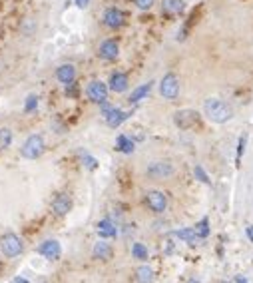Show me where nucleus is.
I'll return each mask as SVG.
<instances>
[{
  "instance_id": "f257e3e1",
  "label": "nucleus",
  "mask_w": 253,
  "mask_h": 283,
  "mask_svg": "<svg viewBox=\"0 0 253 283\" xmlns=\"http://www.w3.org/2000/svg\"><path fill=\"white\" fill-rule=\"evenodd\" d=\"M203 114L214 124H225L234 118V108L221 98H207L203 102Z\"/></svg>"
},
{
  "instance_id": "f03ea898",
  "label": "nucleus",
  "mask_w": 253,
  "mask_h": 283,
  "mask_svg": "<svg viewBox=\"0 0 253 283\" xmlns=\"http://www.w3.org/2000/svg\"><path fill=\"white\" fill-rule=\"evenodd\" d=\"M174 124L183 130V132H192V130H198L201 128V114L198 110H192V108H183L174 114Z\"/></svg>"
},
{
  "instance_id": "7ed1b4c3",
  "label": "nucleus",
  "mask_w": 253,
  "mask_h": 283,
  "mask_svg": "<svg viewBox=\"0 0 253 283\" xmlns=\"http://www.w3.org/2000/svg\"><path fill=\"white\" fill-rule=\"evenodd\" d=\"M46 151V142H44V136L42 134H32L26 138V142L22 144L20 148V156L24 160H38L42 158Z\"/></svg>"
},
{
  "instance_id": "20e7f679",
  "label": "nucleus",
  "mask_w": 253,
  "mask_h": 283,
  "mask_svg": "<svg viewBox=\"0 0 253 283\" xmlns=\"http://www.w3.org/2000/svg\"><path fill=\"white\" fill-rule=\"evenodd\" d=\"M0 251L4 253V257H10V259L18 257L20 253L24 251V242H22V237L16 235L14 231L2 233V235H0Z\"/></svg>"
},
{
  "instance_id": "39448f33",
  "label": "nucleus",
  "mask_w": 253,
  "mask_h": 283,
  "mask_svg": "<svg viewBox=\"0 0 253 283\" xmlns=\"http://www.w3.org/2000/svg\"><path fill=\"white\" fill-rule=\"evenodd\" d=\"M102 26L112 32H118L126 26V12L120 6H108L102 12Z\"/></svg>"
},
{
  "instance_id": "423d86ee",
  "label": "nucleus",
  "mask_w": 253,
  "mask_h": 283,
  "mask_svg": "<svg viewBox=\"0 0 253 283\" xmlns=\"http://www.w3.org/2000/svg\"><path fill=\"white\" fill-rule=\"evenodd\" d=\"M86 98L90 100L92 104H98V106L106 104V102L110 100L108 82L98 80V78L90 80V82H88V86H86Z\"/></svg>"
},
{
  "instance_id": "0eeeda50",
  "label": "nucleus",
  "mask_w": 253,
  "mask_h": 283,
  "mask_svg": "<svg viewBox=\"0 0 253 283\" xmlns=\"http://www.w3.org/2000/svg\"><path fill=\"white\" fill-rule=\"evenodd\" d=\"M144 173L147 180H167L176 173V168L170 160H156V162L147 164Z\"/></svg>"
},
{
  "instance_id": "6e6552de",
  "label": "nucleus",
  "mask_w": 253,
  "mask_h": 283,
  "mask_svg": "<svg viewBox=\"0 0 253 283\" xmlns=\"http://www.w3.org/2000/svg\"><path fill=\"white\" fill-rule=\"evenodd\" d=\"M74 206V200L70 195V191H58L52 202H50V211L54 217H66L70 213V209Z\"/></svg>"
},
{
  "instance_id": "1a4fd4ad",
  "label": "nucleus",
  "mask_w": 253,
  "mask_h": 283,
  "mask_svg": "<svg viewBox=\"0 0 253 283\" xmlns=\"http://www.w3.org/2000/svg\"><path fill=\"white\" fill-rule=\"evenodd\" d=\"M160 96L170 100V102L178 100V96H180V78L174 72H167L160 80Z\"/></svg>"
},
{
  "instance_id": "9d476101",
  "label": "nucleus",
  "mask_w": 253,
  "mask_h": 283,
  "mask_svg": "<svg viewBox=\"0 0 253 283\" xmlns=\"http://www.w3.org/2000/svg\"><path fill=\"white\" fill-rule=\"evenodd\" d=\"M144 204L152 213H163L167 209V195L160 189H147L144 193Z\"/></svg>"
},
{
  "instance_id": "9b49d317",
  "label": "nucleus",
  "mask_w": 253,
  "mask_h": 283,
  "mask_svg": "<svg viewBox=\"0 0 253 283\" xmlns=\"http://www.w3.org/2000/svg\"><path fill=\"white\" fill-rule=\"evenodd\" d=\"M98 58L104 62H116L120 58V42L116 38H106L98 46Z\"/></svg>"
},
{
  "instance_id": "f8f14e48",
  "label": "nucleus",
  "mask_w": 253,
  "mask_h": 283,
  "mask_svg": "<svg viewBox=\"0 0 253 283\" xmlns=\"http://www.w3.org/2000/svg\"><path fill=\"white\" fill-rule=\"evenodd\" d=\"M36 251L48 262H58L62 257V246L58 240H44L40 246L36 247Z\"/></svg>"
},
{
  "instance_id": "ddd939ff",
  "label": "nucleus",
  "mask_w": 253,
  "mask_h": 283,
  "mask_svg": "<svg viewBox=\"0 0 253 283\" xmlns=\"http://www.w3.org/2000/svg\"><path fill=\"white\" fill-rule=\"evenodd\" d=\"M108 88L110 92L114 94H124L128 88H130V76L122 70H114L108 78Z\"/></svg>"
},
{
  "instance_id": "4468645a",
  "label": "nucleus",
  "mask_w": 253,
  "mask_h": 283,
  "mask_svg": "<svg viewBox=\"0 0 253 283\" xmlns=\"http://www.w3.org/2000/svg\"><path fill=\"white\" fill-rule=\"evenodd\" d=\"M54 76L62 86H68V84L76 82V76H78V72H76V66H74L72 62H64V64H60V66L56 68Z\"/></svg>"
},
{
  "instance_id": "2eb2a0df",
  "label": "nucleus",
  "mask_w": 253,
  "mask_h": 283,
  "mask_svg": "<svg viewBox=\"0 0 253 283\" xmlns=\"http://www.w3.org/2000/svg\"><path fill=\"white\" fill-rule=\"evenodd\" d=\"M118 222H114L112 217H104V220H100L98 224H96V233L102 237V240H112V237H116L118 235Z\"/></svg>"
},
{
  "instance_id": "dca6fc26",
  "label": "nucleus",
  "mask_w": 253,
  "mask_h": 283,
  "mask_svg": "<svg viewBox=\"0 0 253 283\" xmlns=\"http://www.w3.org/2000/svg\"><path fill=\"white\" fill-rule=\"evenodd\" d=\"M132 114L134 112H130V110H122V108H116V106H114V108L104 116V120H106V124H108L110 128L116 130V128H120V126L126 122Z\"/></svg>"
},
{
  "instance_id": "f3484780",
  "label": "nucleus",
  "mask_w": 253,
  "mask_h": 283,
  "mask_svg": "<svg viewBox=\"0 0 253 283\" xmlns=\"http://www.w3.org/2000/svg\"><path fill=\"white\" fill-rule=\"evenodd\" d=\"M114 255V247L108 242H96V246L92 249V257L98 262H110Z\"/></svg>"
},
{
  "instance_id": "a211bd4d",
  "label": "nucleus",
  "mask_w": 253,
  "mask_h": 283,
  "mask_svg": "<svg viewBox=\"0 0 253 283\" xmlns=\"http://www.w3.org/2000/svg\"><path fill=\"white\" fill-rule=\"evenodd\" d=\"M152 88H154V80L140 84L136 90H132V94H130V98H128V102H130V104H134V106H136V104H140L144 98H147V96H150Z\"/></svg>"
},
{
  "instance_id": "6ab92c4d",
  "label": "nucleus",
  "mask_w": 253,
  "mask_h": 283,
  "mask_svg": "<svg viewBox=\"0 0 253 283\" xmlns=\"http://www.w3.org/2000/svg\"><path fill=\"white\" fill-rule=\"evenodd\" d=\"M116 151H120V154H134L136 151V142H134V138L132 136H128V134H120L118 138H116Z\"/></svg>"
},
{
  "instance_id": "aec40b11",
  "label": "nucleus",
  "mask_w": 253,
  "mask_h": 283,
  "mask_svg": "<svg viewBox=\"0 0 253 283\" xmlns=\"http://www.w3.org/2000/svg\"><path fill=\"white\" fill-rule=\"evenodd\" d=\"M185 10L183 0H163L162 2V14L163 16H178Z\"/></svg>"
},
{
  "instance_id": "412c9836",
  "label": "nucleus",
  "mask_w": 253,
  "mask_h": 283,
  "mask_svg": "<svg viewBox=\"0 0 253 283\" xmlns=\"http://www.w3.org/2000/svg\"><path fill=\"white\" fill-rule=\"evenodd\" d=\"M174 235H176L178 240H181V242H185V244H192V246H194V244H198L199 240H201L198 233H196V229H189V227L176 229V231H174Z\"/></svg>"
},
{
  "instance_id": "4be33fe9",
  "label": "nucleus",
  "mask_w": 253,
  "mask_h": 283,
  "mask_svg": "<svg viewBox=\"0 0 253 283\" xmlns=\"http://www.w3.org/2000/svg\"><path fill=\"white\" fill-rule=\"evenodd\" d=\"M154 269L150 265H140L136 269V281L138 283H154Z\"/></svg>"
},
{
  "instance_id": "5701e85b",
  "label": "nucleus",
  "mask_w": 253,
  "mask_h": 283,
  "mask_svg": "<svg viewBox=\"0 0 253 283\" xmlns=\"http://www.w3.org/2000/svg\"><path fill=\"white\" fill-rule=\"evenodd\" d=\"M132 257L138 262H147L150 259V251L142 242H134L132 244Z\"/></svg>"
},
{
  "instance_id": "b1692460",
  "label": "nucleus",
  "mask_w": 253,
  "mask_h": 283,
  "mask_svg": "<svg viewBox=\"0 0 253 283\" xmlns=\"http://www.w3.org/2000/svg\"><path fill=\"white\" fill-rule=\"evenodd\" d=\"M80 160H82V166L90 171L98 170V166H100V162L92 154H88V151H80Z\"/></svg>"
},
{
  "instance_id": "393cba45",
  "label": "nucleus",
  "mask_w": 253,
  "mask_h": 283,
  "mask_svg": "<svg viewBox=\"0 0 253 283\" xmlns=\"http://www.w3.org/2000/svg\"><path fill=\"white\" fill-rule=\"evenodd\" d=\"M38 104H40V96L38 94H28L26 100H24V114H32L38 110Z\"/></svg>"
},
{
  "instance_id": "a878e982",
  "label": "nucleus",
  "mask_w": 253,
  "mask_h": 283,
  "mask_svg": "<svg viewBox=\"0 0 253 283\" xmlns=\"http://www.w3.org/2000/svg\"><path fill=\"white\" fill-rule=\"evenodd\" d=\"M194 229H196V233H198L201 240H205V237L209 235V231H212V227H209V217H203V220H199Z\"/></svg>"
},
{
  "instance_id": "bb28decb",
  "label": "nucleus",
  "mask_w": 253,
  "mask_h": 283,
  "mask_svg": "<svg viewBox=\"0 0 253 283\" xmlns=\"http://www.w3.org/2000/svg\"><path fill=\"white\" fill-rule=\"evenodd\" d=\"M12 144V132L8 128H2L0 130V151L2 150H8Z\"/></svg>"
},
{
  "instance_id": "cd10ccee",
  "label": "nucleus",
  "mask_w": 253,
  "mask_h": 283,
  "mask_svg": "<svg viewBox=\"0 0 253 283\" xmlns=\"http://www.w3.org/2000/svg\"><path fill=\"white\" fill-rule=\"evenodd\" d=\"M64 96H66V98H72V100H76V98L80 96V86H78V82H72V84L64 86Z\"/></svg>"
},
{
  "instance_id": "c85d7f7f",
  "label": "nucleus",
  "mask_w": 253,
  "mask_h": 283,
  "mask_svg": "<svg viewBox=\"0 0 253 283\" xmlns=\"http://www.w3.org/2000/svg\"><path fill=\"white\" fill-rule=\"evenodd\" d=\"M132 2H134V6H136L138 10L145 12V10H150V8L154 6V2H156V0H132Z\"/></svg>"
},
{
  "instance_id": "c756f323",
  "label": "nucleus",
  "mask_w": 253,
  "mask_h": 283,
  "mask_svg": "<svg viewBox=\"0 0 253 283\" xmlns=\"http://www.w3.org/2000/svg\"><path fill=\"white\" fill-rule=\"evenodd\" d=\"M52 130H54L56 134H64V132H68V126H66V124H64V122L56 116L54 120H52Z\"/></svg>"
},
{
  "instance_id": "7c9ffc66",
  "label": "nucleus",
  "mask_w": 253,
  "mask_h": 283,
  "mask_svg": "<svg viewBox=\"0 0 253 283\" xmlns=\"http://www.w3.org/2000/svg\"><path fill=\"white\" fill-rule=\"evenodd\" d=\"M194 173H196V178H198L199 182H203V184H207V186L212 184V180L207 178V173L203 171V168H201V166H196V168H194Z\"/></svg>"
},
{
  "instance_id": "2f4dec72",
  "label": "nucleus",
  "mask_w": 253,
  "mask_h": 283,
  "mask_svg": "<svg viewBox=\"0 0 253 283\" xmlns=\"http://www.w3.org/2000/svg\"><path fill=\"white\" fill-rule=\"evenodd\" d=\"M245 142H247V138H245V136H241V138H239V142H237V162L241 160V156H243V151H245Z\"/></svg>"
},
{
  "instance_id": "473e14b6",
  "label": "nucleus",
  "mask_w": 253,
  "mask_h": 283,
  "mask_svg": "<svg viewBox=\"0 0 253 283\" xmlns=\"http://www.w3.org/2000/svg\"><path fill=\"white\" fill-rule=\"evenodd\" d=\"M74 4H76L78 8H82V10H84V8H88V6H90V0H74Z\"/></svg>"
},
{
  "instance_id": "72a5a7b5",
  "label": "nucleus",
  "mask_w": 253,
  "mask_h": 283,
  "mask_svg": "<svg viewBox=\"0 0 253 283\" xmlns=\"http://www.w3.org/2000/svg\"><path fill=\"white\" fill-rule=\"evenodd\" d=\"M247 237L249 242H253V226H247Z\"/></svg>"
},
{
  "instance_id": "f704fd0d",
  "label": "nucleus",
  "mask_w": 253,
  "mask_h": 283,
  "mask_svg": "<svg viewBox=\"0 0 253 283\" xmlns=\"http://www.w3.org/2000/svg\"><path fill=\"white\" fill-rule=\"evenodd\" d=\"M14 283H30V281H28L26 277H16V279H14Z\"/></svg>"
},
{
  "instance_id": "c9c22d12",
  "label": "nucleus",
  "mask_w": 253,
  "mask_h": 283,
  "mask_svg": "<svg viewBox=\"0 0 253 283\" xmlns=\"http://www.w3.org/2000/svg\"><path fill=\"white\" fill-rule=\"evenodd\" d=\"M235 281H237V283H247V281H245V279H243V277H237Z\"/></svg>"
},
{
  "instance_id": "e433bc0d",
  "label": "nucleus",
  "mask_w": 253,
  "mask_h": 283,
  "mask_svg": "<svg viewBox=\"0 0 253 283\" xmlns=\"http://www.w3.org/2000/svg\"><path fill=\"white\" fill-rule=\"evenodd\" d=\"M0 273H2V262H0Z\"/></svg>"
},
{
  "instance_id": "4c0bfd02",
  "label": "nucleus",
  "mask_w": 253,
  "mask_h": 283,
  "mask_svg": "<svg viewBox=\"0 0 253 283\" xmlns=\"http://www.w3.org/2000/svg\"><path fill=\"white\" fill-rule=\"evenodd\" d=\"M223 283H227V281H223Z\"/></svg>"
}]
</instances>
